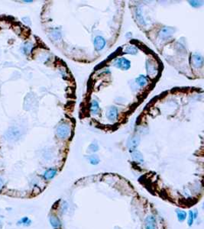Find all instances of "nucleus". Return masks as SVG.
I'll return each instance as SVG.
<instances>
[{
    "mask_svg": "<svg viewBox=\"0 0 204 229\" xmlns=\"http://www.w3.org/2000/svg\"><path fill=\"white\" fill-rule=\"evenodd\" d=\"M22 131L20 130V128L18 127L12 126L7 130V132L5 134V137L6 140L9 141H16L19 140L20 137L22 136Z\"/></svg>",
    "mask_w": 204,
    "mask_h": 229,
    "instance_id": "f257e3e1",
    "label": "nucleus"
},
{
    "mask_svg": "<svg viewBox=\"0 0 204 229\" xmlns=\"http://www.w3.org/2000/svg\"><path fill=\"white\" fill-rule=\"evenodd\" d=\"M71 128L70 126L67 123H62L57 128L56 134L58 137L61 139H66L70 135Z\"/></svg>",
    "mask_w": 204,
    "mask_h": 229,
    "instance_id": "f03ea898",
    "label": "nucleus"
},
{
    "mask_svg": "<svg viewBox=\"0 0 204 229\" xmlns=\"http://www.w3.org/2000/svg\"><path fill=\"white\" fill-rule=\"evenodd\" d=\"M115 66L117 68L123 70H127L130 68L131 67V63L129 60H128L127 59L122 57V58H119L116 60L115 62Z\"/></svg>",
    "mask_w": 204,
    "mask_h": 229,
    "instance_id": "7ed1b4c3",
    "label": "nucleus"
},
{
    "mask_svg": "<svg viewBox=\"0 0 204 229\" xmlns=\"http://www.w3.org/2000/svg\"><path fill=\"white\" fill-rule=\"evenodd\" d=\"M140 143V138L138 136H134L132 137L128 141V147L129 149L130 152L135 151L137 147L138 146Z\"/></svg>",
    "mask_w": 204,
    "mask_h": 229,
    "instance_id": "20e7f679",
    "label": "nucleus"
},
{
    "mask_svg": "<svg viewBox=\"0 0 204 229\" xmlns=\"http://www.w3.org/2000/svg\"><path fill=\"white\" fill-rule=\"evenodd\" d=\"M175 31V29L173 28L170 27H165L163 29L160 31V34H159V36L161 38L165 40L167 39V38H170V37L173 35V34Z\"/></svg>",
    "mask_w": 204,
    "mask_h": 229,
    "instance_id": "39448f33",
    "label": "nucleus"
},
{
    "mask_svg": "<svg viewBox=\"0 0 204 229\" xmlns=\"http://www.w3.org/2000/svg\"><path fill=\"white\" fill-rule=\"evenodd\" d=\"M157 222L156 219L153 216H147L145 219V229H156Z\"/></svg>",
    "mask_w": 204,
    "mask_h": 229,
    "instance_id": "423d86ee",
    "label": "nucleus"
},
{
    "mask_svg": "<svg viewBox=\"0 0 204 229\" xmlns=\"http://www.w3.org/2000/svg\"><path fill=\"white\" fill-rule=\"evenodd\" d=\"M57 173H58V171H57L56 169L49 168V169L44 171V173L42 174V177L45 180H51L55 178V176L57 175Z\"/></svg>",
    "mask_w": 204,
    "mask_h": 229,
    "instance_id": "0eeeda50",
    "label": "nucleus"
},
{
    "mask_svg": "<svg viewBox=\"0 0 204 229\" xmlns=\"http://www.w3.org/2000/svg\"><path fill=\"white\" fill-rule=\"evenodd\" d=\"M94 47L96 51H101L105 45V40L102 37L98 36L94 39Z\"/></svg>",
    "mask_w": 204,
    "mask_h": 229,
    "instance_id": "6e6552de",
    "label": "nucleus"
},
{
    "mask_svg": "<svg viewBox=\"0 0 204 229\" xmlns=\"http://www.w3.org/2000/svg\"><path fill=\"white\" fill-rule=\"evenodd\" d=\"M192 63L195 67H200L203 66V59L202 57L199 54H194L192 57Z\"/></svg>",
    "mask_w": 204,
    "mask_h": 229,
    "instance_id": "1a4fd4ad",
    "label": "nucleus"
},
{
    "mask_svg": "<svg viewBox=\"0 0 204 229\" xmlns=\"http://www.w3.org/2000/svg\"><path fill=\"white\" fill-rule=\"evenodd\" d=\"M49 222L54 228H59L61 226V222L59 218L57 217L56 216H54V215L49 217Z\"/></svg>",
    "mask_w": 204,
    "mask_h": 229,
    "instance_id": "9d476101",
    "label": "nucleus"
},
{
    "mask_svg": "<svg viewBox=\"0 0 204 229\" xmlns=\"http://www.w3.org/2000/svg\"><path fill=\"white\" fill-rule=\"evenodd\" d=\"M117 114H118V110L116 107L114 106H112V107H110L108 110L107 112V118H109L110 121H114L116 120V118H117Z\"/></svg>",
    "mask_w": 204,
    "mask_h": 229,
    "instance_id": "9b49d317",
    "label": "nucleus"
},
{
    "mask_svg": "<svg viewBox=\"0 0 204 229\" xmlns=\"http://www.w3.org/2000/svg\"><path fill=\"white\" fill-rule=\"evenodd\" d=\"M32 223V221L29 219L27 216H25V217H22V219H19L17 222V225L19 226H25V227H28L30 226Z\"/></svg>",
    "mask_w": 204,
    "mask_h": 229,
    "instance_id": "f8f14e48",
    "label": "nucleus"
},
{
    "mask_svg": "<svg viewBox=\"0 0 204 229\" xmlns=\"http://www.w3.org/2000/svg\"><path fill=\"white\" fill-rule=\"evenodd\" d=\"M33 48V45L30 42H25L23 45L22 48V52L25 54H28L31 52V50Z\"/></svg>",
    "mask_w": 204,
    "mask_h": 229,
    "instance_id": "ddd939ff",
    "label": "nucleus"
},
{
    "mask_svg": "<svg viewBox=\"0 0 204 229\" xmlns=\"http://www.w3.org/2000/svg\"><path fill=\"white\" fill-rule=\"evenodd\" d=\"M132 158L135 160V161L139 163L144 162V158H143L142 154H141L139 151H136L135 150V151H132Z\"/></svg>",
    "mask_w": 204,
    "mask_h": 229,
    "instance_id": "4468645a",
    "label": "nucleus"
},
{
    "mask_svg": "<svg viewBox=\"0 0 204 229\" xmlns=\"http://www.w3.org/2000/svg\"><path fill=\"white\" fill-rule=\"evenodd\" d=\"M176 213H177V219L180 222H183L184 221L186 220L187 219V214L185 211L183 210H177L176 211Z\"/></svg>",
    "mask_w": 204,
    "mask_h": 229,
    "instance_id": "2eb2a0df",
    "label": "nucleus"
},
{
    "mask_svg": "<svg viewBox=\"0 0 204 229\" xmlns=\"http://www.w3.org/2000/svg\"><path fill=\"white\" fill-rule=\"evenodd\" d=\"M90 111L93 114H97L99 111V103H97L96 100H93L91 106H90Z\"/></svg>",
    "mask_w": 204,
    "mask_h": 229,
    "instance_id": "dca6fc26",
    "label": "nucleus"
},
{
    "mask_svg": "<svg viewBox=\"0 0 204 229\" xmlns=\"http://www.w3.org/2000/svg\"><path fill=\"white\" fill-rule=\"evenodd\" d=\"M135 80H136V83H137L140 86H141V87L145 86L147 84V78L145 77V76H142V75L139 76L138 78H136Z\"/></svg>",
    "mask_w": 204,
    "mask_h": 229,
    "instance_id": "f3484780",
    "label": "nucleus"
},
{
    "mask_svg": "<svg viewBox=\"0 0 204 229\" xmlns=\"http://www.w3.org/2000/svg\"><path fill=\"white\" fill-rule=\"evenodd\" d=\"M136 19H137V21H138V22L141 25H145V22L144 19H143L142 16H141V12L139 9H138L136 10Z\"/></svg>",
    "mask_w": 204,
    "mask_h": 229,
    "instance_id": "a211bd4d",
    "label": "nucleus"
},
{
    "mask_svg": "<svg viewBox=\"0 0 204 229\" xmlns=\"http://www.w3.org/2000/svg\"><path fill=\"white\" fill-rule=\"evenodd\" d=\"M89 161H90V164L93 165H97L99 163V159L97 155H91L89 157Z\"/></svg>",
    "mask_w": 204,
    "mask_h": 229,
    "instance_id": "6ab92c4d",
    "label": "nucleus"
},
{
    "mask_svg": "<svg viewBox=\"0 0 204 229\" xmlns=\"http://www.w3.org/2000/svg\"><path fill=\"white\" fill-rule=\"evenodd\" d=\"M137 52H138V49L134 46H129L125 51V53L130 54H137Z\"/></svg>",
    "mask_w": 204,
    "mask_h": 229,
    "instance_id": "aec40b11",
    "label": "nucleus"
},
{
    "mask_svg": "<svg viewBox=\"0 0 204 229\" xmlns=\"http://www.w3.org/2000/svg\"><path fill=\"white\" fill-rule=\"evenodd\" d=\"M68 207H69V205H68L67 202L66 201H64L61 205V214H65L67 212Z\"/></svg>",
    "mask_w": 204,
    "mask_h": 229,
    "instance_id": "412c9836",
    "label": "nucleus"
},
{
    "mask_svg": "<svg viewBox=\"0 0 204 229\" xmlns=\"http://www.w3.org/2000/svg\"><path fill=\"white\" fill-rule=\"evenodd\" d=\"M188 225L191 227L192 226V225L194 224V212L193 211H189L188 213Z\"/></svg>",
    "mask_w": 204,
    "mask_h": 229,
    "instance_id": "4be33fe9",
    "label": "nucleus"
},
{
    "mask_svg": "<svg viewBox=\"0 0 204 229\" xmlns=\"http://www.w3.org/2000/svg\"><path fill=\"white\" fill-rule=\"evenodd\" d=\"M98 150H99V146H98V144H97L96 142L95 143H92V144L90 145V147H89V151H90V152H96Z\"/></svg>",
    "mask_w": 204,
    "mask_h": 229,
    "instance_id": "5701e85b",
    "label": "nucleus"
},
{
    "mask_svg": "<svg viewBox=\"0 0 204 229\" xmlns=\"http://www.w3.org/2000/svg\"><path fill=\"white\" fill-rule=\"evenodd\" d=\"M190 4L194 7H199L202 5L203 2H198V1H190Z\"/></svg>",
    "mask_w": 204,
    "mask_h": 229,
    "instance_id": "b1692460",
    "label": "nucleus"
},
{
    "mask_svg": "<svg viewBox=\"0 0 204 229\" xmlns=\"http://www.w3.org/2000/svg\"><path fill=\"white\" fill-rule=\"evenodd\" d=\"M4 185H5V180L2 176H0V192L4 188Z\"/></svg>",
    "mask_w": 204,
    "mask_h": 229,
    "instance_id": "393cba45",
    "label": "nucleus"
},
{
    "mask_svg": "<svg viewBox=\"0 0 204 229\" xmlns=\"http://www.w3.org/2000/svg\"><path fill=\"white\" fill-rule=\"evenodd\" d=\"M2 226H3V224H2V222L0 220V229H2Z\"/></svg>",
    "mask_w": 204,
    "mask_h": 229,
    "instance_id": "a878e982",
    "label": "nucleus"
},
{
    "mask_svg": "<svg viewBox=\"0 0 204 229\" xmlns=\"http://www.w3.org/2000/svg\"><path fill=\"white\" fill-rule=\"evenodd\" d=\"M24 2H32V1H24Z\"/></svg>",
    "mask_w": 204,
    "mask_h": 229,
    "instance_id": "bb28decb",
    "label": "nucleus"
}]
</instances>
